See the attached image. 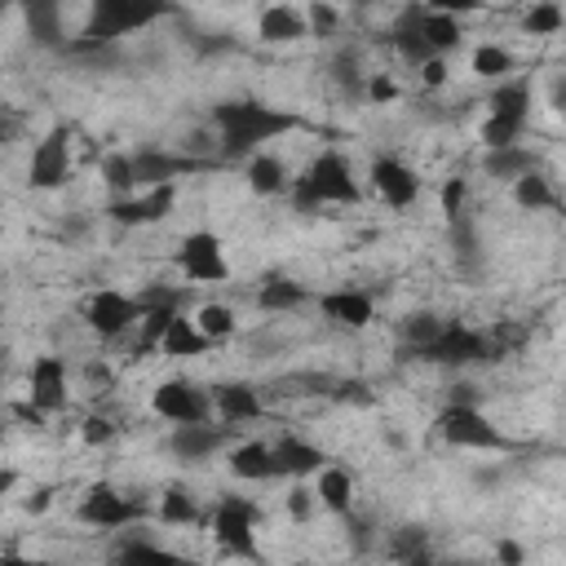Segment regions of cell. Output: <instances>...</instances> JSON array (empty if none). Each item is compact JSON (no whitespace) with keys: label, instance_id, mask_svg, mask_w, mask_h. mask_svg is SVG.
<instances>
[{"label":"cell","instance_id":"cell-40","mask_svg":"<svg viewBox=\"0 0 566 566\" xmlns=\"http://www.w3.org/2000/svg\"><path fill=\"white\" fill-rule=\"evenodd\" d=\"M389 553H394L398 562H424V557H429L424 531H420V526H402V535L389 544Z\"/></svg>","mask_w":566,"mask_h":566},{"label":"cell","instance_id":"cell-23","mask_svg":"<svg viewBox=\"0 0 566 566\" xmlns=\"http://www.w3.org/2000/svg\"><path fill=\"white\" fill-rule=\"evenodd\" d=\"M243 181L256 199H283L292 190V168L270 150H252L243 159Z\"/></svg>","mask_w":566,"mask_h":566},{"label":"cell","instance_id":"cell-49","mask_svg":"<svg viewBox=\"0 0 566 566\" xmlns=\"http://www.w3.org/2000/svg\"><path fill=\"white\" fill-rule=\"evenodd\" d=\"M49 504H53V486H40V491L27 500V509H31V513H44Z\"/></svg>","mask_w":566,"mask_h":566},{"label":"cell","instance_id":"cell-52","mask_svg":"<svg viewBox=\"0 0 566 566\" xmlns=\"http://www.w3.org/2000/svg\"><path fill=\"white\" fill-rule=\"evenodd\" d=\"M18 4H22V0H0V18H4L9 9H18Z\"/></svg>","mask_w":566,"mask_h":566},{"label":"cell","instance_id":"cell-26","mask_svg":"<svg viewBox=\"0 0 566 566\" xmlns=\"http://www.w3.org/2000/svg\"><path fill=\"white\" fill-rule=\"evenodd\" d=\"M155 349L168 354V358H195V354L208 349V340H203V332L195 327V318L177 310V314L164 323V332L155 336Z\"/></svg>","mask_w":566,"mask_h":566},{"label":"cell","instance_id":"cell-10","mask_svg":"<svg viewBox=\"0 0 566 566\" xmlns=\"http://www.w3.org/2000/svg\"><path fill=\"white\" fill-rule=\"evenodd\" d=\"M172 208H177V181H159V186H137L128 195H115L106 203V217L133 230V226H159Z\"/></svg>","mask_w":566,"mask_h":566},{"label":"cell","instance_id":"cell-27","mask_svg":"<svg viewBox=\"0 0 566 566\" xmlns=\"http://www.w3.org/2000/svg\"><path fill=\"white\" fill-rule=\"evenodd\" d=\"M226 464L239 482H270L274 478V460H270V442H234L226 451Z\"/></svg>","mask_w":566,"mask_h":566},{"label":"cell","instance_id":"cell-41","mask_svg":"<svg viewBox=\"0 0 566 566\" xmlns=\"http://www.w3.org/2000/svg\"><path fill=\"white\" fill-rule=\"evenodd\" d=\"M438 327H442V314H411V318H407V327H402L407 349L416 354V349H420V345H424V340H429Z\"/></svg>","mask_w":566,"mask_h":566},{"label":"cell","instance_id":"cell-43","mask_svg":"<svg viewBox=\"0 0 566 566\" xmlns=\"http://www.w3.org/2000/svg\"><path fill=\"white\" fill-rule=\"evenodd\" d=\"M438 203H442V217H455L460 208H469V181L464 177H447L442 190H438Z\"/></svg>","mask_w":566,"mask_h":566},{"label":"cell","instance_id":"cell-50","mask_svg":"<svg viewBox=\"0 0 566 566\" xmlns=\"http://www.w3.org/2000/svg\"><path fill=\"white\" fill-rule=\"evenodd\" d=\"M18 486V469H0V495H9Z\"/></svg>","mask_w":566,"mask_h":566},{"label":"cell","instance_id":"cell-34","mask_svg":"<svg viewBox=\"0 0 566 566\" xmlns=\"http://www.w3.org/2000/svg\"><path fill=\"white\" fill-rule=\"evenodd\" d=\"M469 71L478 75V80H504L509 71H513V53L504 49V44H495V40H482V44H473V53H469Z\"/></svg>","mask_w":566,"mask_h":566},{"label":"cell","instance_id":"cell-24","mask_svg":"<svg viewBox=\"0 0 566 566\" xmlns=\"http://www.w3.org/2000/svg\"><path fill=\"white\" fill-rule=\"evenodd\" d=\"M22 22L27 35L40 49H66V18H62V0H22Z\"/></svg>","mask_w":566,"mask_h":566},{"label":"cell","instance_id":"cell-21","mask_svg":"<svg viewBox=\"0 0 566 566\" xmlns=\"http://www.w3.org/2000/svg\"><path fill=\"white\" fill-rule=\"evenodd\" d=\"M314 500H318V509H327V513H336V517H349L354 513V500H358V478L345 469V464H318L314 473Z\"/></svg>","mask_w":566,"mask_h":566},{"label":"cell","instance_id":"cell-9","mask_svg":"<svg viewBox=\"0 0 566 566\" xmlns=\"http://www.w3.org/2000/svg\"><path fill=\"white\" fill-rule=\"evenodd\" d=\"M75 513H80V522L93 526V531H128V526H137V522L146 517V504L133 500V495H124V491L111 486V482H93V486L84 491V500H80Z\"/></svg>","mask_w":566,"mask_h":566},{"label":"cell","instance_id":"cell-7","mask_svg":"<svg viewBox=\"0 0 566 566\" xmlns=\"http://www.w3.org/2000/svg\"><path fill=\"white\" fill-rule=\"evenodd\" d=\"M208 526H212V539H217L226 553L256 557V526H261V509H256V500H248V495H230V491L217 495Z\"/></svg>","mask_w":566,"mask_h":566},{"label":"cell","instance_id":"cell-37","mask_svg":"<svg viewBox=\"0 0 566 566\" xmlns=\"http://www.w3.org/2000/svg\"><path fill=\"white\" fill-rule=\"evenodd\" d=\"M332 80L340 84V93H363V80H367V71H363V62H358V53L354 49H345V53H336V62H332Z\"/></svg>","mask_w":566,"mask_h":566},{"label":"cell","instance_id":"cell-53","mask_svg":"<svg viewBox=\"0 0 566 566\" xmlns=\"http://www.w3.org/2000/svg\"><path fill=\"white\" fill-rule=\"evenodd\" d=\"M354 4H380V0H354Z\"/></svg>","mask_w":566,"mask_h":566},{"label":"cell","instance_id":"cell-16","mask_svg":"<svg viewBox=\"0 0 566 566\" xmlns=\"http://www.w3.org/2000/svg\"><path fill=\"white\" fill-rule=\"evenodd\" d=\"M424 18H429V9H424L420 0H407V4L394 13V22H389V49H394L407 66H420L424 57H438V53L429 49V40H424Z\"/></svg>","mask_w":566,"mask_h":566},{"label":"cell","instance_id":"cell-30","mask_svg":"<svg viewBox=\"0 0 566 566\" xmlns=\"http://www.w3.org/2000/svg\"><path fill=\"white\" fill-rule=\"evenodd\" d=\"M513 203L522 212H548L557 203V190H553V177H544L539 168H526L522 177H513Z\"/></svg>","mask_w":566,"mask_h":566},{"label":"cell","instance_id":"cell-39","mask_svg":"<svg viewBox=\"0 0 566 566\" xmlns=\"http://www.w3.org/2000/svg\"><path fill=\"white\" fill-rule=\"evenodd\" d=\"M363 97H367L371 106H389V102L402 97V88H398V80H394L389 71H367V80H363Z\"/></svg>","mask_w":566,"mask_h":566},{"label":"cell","instance_id":"cell-14","mask_svg":"<svg viewBox=\"0 0 566 566\" xmlns=\"http://www.w3.org/2000/svg\"><path fill=\"white\" fill-rule=\"evenodd\" d=\"M27 402L40 416H53L71 402V380H66V358L62 354H35L27 367Z\"/></svg>","mask_w":566,"mask_h":566},{"label":"cell","instance_id":"cell-19","mask_svg":"<svg viewBox=\"0 0 566 566\" xmlns=\"http://www.w3.org/2000/svg\"><path fill=\"white\" fill-rule=\"evenodd\" d=\"M208 398H212V416L221 424H252V420L265 416V398L248 380H221V385L208 389Z\"/></svg>","mask_w":566,"mask_h":566},{"label":"cell","instance_id":"cell-51","mask_svg":"<svg viewBox=\"0 0 566 566\" xmlns=\"http://www.w3.org/2000/svg\"><path fill=\"white\" fill-rule=\"evenodd\" d=\"M13 133H18V119H0V146H9Z\"/></svg>","mask_w":566,"mask_h":566},{"label":"cell","instance_id":"cell-38","mask_svg":"<svg viewBox=\"0 0 566 566\" xmlns=\"http://www.w3.org/2000/svg\"><path fill=\"white\" fill-rule=\"evenodd\" d=\"M102 181H106V190H115V195L137 190V186H133V159H128V150H115V155L102 159Z\"/></svg>","mask_w":566,"mask_h":566},{"label":"cell","instance_id":"cell-12","mask_svg":"<svg viewBox=\"0 0 566 566\" xmlns=\"http://www.w3.org/2000/svg\"><path fill=\"white\" fill-rule=\"evenodd\" d=\"M27 181H31L35 190H57V186L71 181V128H66V124H53V128L31 146Z\"/></svg>","mask_w":566,"mask_h":566},{"label":"cell","instance_id":"cell-45","mask_svg":"<svg viewBox=\"0 0 566 566\" xmlns=\"http://www.w3.org/2000/svg\"><path fill=\"white\" fill-rule=\"evenodd\" d=\"M80 438H84L88 447H106V442H115V420H106V416H84Z\"/></svg>","mask_w":566,"mask_h":566},{"label":"cell","instance_id":"cell-29","mask_svg":"<svg viewBox=\"0 0 566 566\" xmlns=\"http://www.w3.org/2000/svg\"><path fill=\"white\" fill-rule=\"evenodd\" d=\"M305 301H310V287L296 283V279H287V274H270V279L256 287V305H261L265 314H287V310H296V305H305Z\"/></svg>","mask_w":566,"mask_h":566},{"label":"cell","instance_id":"cell-44","mask_svg":"<svg viewBox=\"0 0 566 566\" xmlns=\"http://www.w3.org/2000/svg\"><path fill=\"white\" fill-rule=\"evenodd\" d=\"M305 27H310L314 35H332V31L340 27V13H336V4H327V0H314V4H310V13H305Z\"/></svg>","mask_w":566,"mask_h":566},{"label":"cell","instance_id":"cell-20","mask_svg":"<svg viewBox=\"0 0 566 566\" xmlns=\"http://www.w3.org/2000/svg\"><path fill=\"white\" fill-rule=\"evenodd\" d=\"M226 429H230V424H212V416H208V420H190V424H172L168 447H172L177 460L203 464V460H212V455L226 447Z\"/></svg>","mask_w":566,"mask_h":566},{"label":"cell","instance_id":"cell-2","mask_svg":"<svg viewBox=\"0 0 566 566\" xmlns=\"http://www.w3.org/2000/svg\"><path fill=\"white\" fill-rule=\"evenodd\" d=\"M177 13V0H88V18L80 40H66L71 53H102L106 44L146 31Z\"/></svg>","mask_w":566,"mask_h":566},{"label":"cell","instance_id":"cell-15","mask_svg":"<svg viewBox=\"0 0 566 566\" xmlns=\"http://www.w3.org/2000/svg\"><path fill=\"white\" fill-rule=\"evenodd\" d=\"M367 181H371L376 199L389 208H411L420 199V172L398 155H376L367 168Z\"/></svg>","mask_w":566,"mask_h":566},{"label":"cell","instance_id":"cell-5","mask_svg":"<svg viewBox=\"0 0 566 566\" xmlns=\"http://www.w3.org/2000/svg\"><path fill=\"white\" fill-rule=\"evenodd\" d=\"M438 433L447 447H460V451H509L513 447V438L500 424H491L478 402H447L438 411Z\"/></svg>","mask_w":566,"mask_h":566},{"label":"cell","instance_id":"cell-31","mask_svg":"<svg viewBox=\"0 0 566 566\" xmlns=\"http://www.w3.org/2000/svg\"><path fill=\"white\" fill-rule=\"evenodd\" d=\"M190 318H195V327L203 332L208 345L230 340V336L239 332V314H234V305H226V301H203V305H195Z\"/></svg>","mask_w":566,"mask_h":566},{"label":"cell","instance_id":"cell-17","mask_svg":"<svg viewBox=\"0 0 566 566\" xmlns=\"http://www.w3.org/2000/svg\"><path fill=\"white\" fill-rule=\"evenodd\" d=\"M128 159H133V186L181 181V172L199 168V159H195V155L172 150V146H142V150H128Z\"/></svg>","mask_w":566,"mask_h":566},{"label":"cell","instance_id":"cell-35","mask_svg":"<svg viewBox=\"0 0 566 566\" xmlns=\"http://www.w3.org/2000/svg\"><path fill=\"white\" fill-rule=\"evenodd\" d=\"M424 40H429V49H433L438 57H447V53H455V49L464 44V27H460V18L429 9V18H424Z\"/></svg>","mask_w":566,"mask_h":566},{"label":"cell","instance_id":"cell-32","mask_svg":"<svg viewBox=\"0 0 566 566\" xmlns=\"http://www.w3.org/2000/svg\"><path fill=\"white\" fill-rule=\"evenodd\" d=\"M482 168H486V177H500V181H513V177H522L526 168H535V155H531V146H522V142H513V146H495V150H486V159H482Z\"/></svg>","mask_w":566,"mask_h":566},{"label":"cell","instance_id":"cell-28","mask_svg":"<svg viewBox=\"0 0 566 566\" xmlns=\"http://www.w3.org/2000/svg\"><path fill=\"white\" fill-rule=\"evenodd\" d=\"M447 226H451V252H455L460 274H478L482 270V239H478V226H473L469 208H460L455 217H447Z\"/></svg>","mask_w":566,"mask_h":566},{"label":"cell","instance_id":"cell-8","mask_svg":"<svg viewBox=\"0 0 566 566\" xmlns=\"http://www.w3.org/2000/svg\"><path fill=\"white\" fill-rule=\"evenodd\" d=\"M177 274L186 283H226L230 279V256L217 230H190L177 243Z\"/></svg>","mask_w":566,"mask_h":566},{"label":"cell","instance_id":"cell-3","mask_svg":"<svg viewBox=\"0 0 566 566\" xmlns=\"http://www.w3.org/2000/svg\"><path fill=\"white\" fill-rule=\"evenodd\" d=\"M287 199L296 203V212H318L327 203H358L363 199V186L354 177V164L340 155V150H318L301 177H292V190Z\"/></svg>","mask_w":566,"mask_h":566},{"label":"cell","instance_id":"cell-47","mask_svg":"<svg viewBox=\"0 0 566 566\" xmlns=\"http://www.w3.org/2000/svg\"><path fill=\"white\" fill-rule=\"evenodd\" d=\"M416 71H420V84H424V88H442L447 75H451V71H447V57H424Z\"/></svg>","mask_w":566,"mask_h":566},{"label":"cell","instance_id":"cell-11","mask_svg":"<svg viewBox=\"0 0 566 566\" xmlns=\"http://www.w3.org/2000/svg\"><path fill=\"white\" fill-rule=\"evenodd\" d=\"M84 323H88L93 336H102V340H119V336H128V332L142 323V305H137L133 292L102 287V292L88 296V305H84Z\"/></svg>","mask_w":566,"mask_h":566},{"label":"cell","instance_id":"cell-18","mask_svg":"<svg viewBox=\"0 0 566 566\" xmlns=\"http://www.w3.org/2000/svg\"><path fill=\"white\" fill-rule=\"evenodd\" d=\"M318 314H323L332 327L358 332V327H367V323L376 318V301H371L363 287L345 283V287H327V292H318Z\"/></svg>","mask_w":566,"mask_h":566},{"label":"cell","instance_id":"cell-1","mask_svg":"<svg viewBox=\"0 0 566 566\" xmlns=\"http://www.w3.org/2000/svg\"><path fill=\"white\" fill-rule=\"evenodd\" d=\"M208 124H212V133H217L212 146L221 150V159H248V155L261 150L265 142H274V137H283V133L296 128V119H292L287 111L265 106V102H256V97L217 102V106L208 111Z\"/></svg>","mask_w":566,"mask_h":566},{"label":"cell","instance_id":"cell-42","mask_svg":"<svg viewBox=\"0 0 566 566\" xmlns=\"http://www.w3.org/2000/svg\"><path fill=\"white\" fill-rule=\"evenodd\" d=\"M283 504H287V517H292V522H310V517L318 513V500H314V491H310L301 478H296V486L283 495Z\"/></svg>","mask_w":566,"mask_h":566},{"label":"cell","instance_id":"cell-54","mask_svg":"<svg viewBox=\"0 0 566 566\" xmlns=\"http://www.w3.org/2000/svg\"><path fill=\"white\" fill-rule=\"evenodd\" d=\"M0 363H4V349H0Z\"/></svg>","mask_w":566,"mask_h":566},{"label":"cell","instance_id":"cell-25","mask_svg":"<svg viewBox=\"0 0 566 566\" xmlns=\"http://www.w3.org/2000/svg\"><path fill=\"white\" fill-rule=\"evenodd\" d=\"M256 35H261L265 44H296V40L310 35V27H305V13H301L296 4L274 0V4H265V9L256 13Z\"/></svg>","mask_w":566,"mask_h":566},{"label":"cell","instance_id":"cell-4","mask_svg":"<svg viewBox=\"0 0 566 566\" xmlns=\"http://www.w3.org/2000/svg\"><path fill=\"white\" fill-rule=\"evenodd\" d=\"M526 128H531V84L526 80H513V75L495 80V88L486 97V119L478 128L482 146L486 150L513 146V142L526 137Z\"/></svg>","mask_w":566,"mask_h":566},{"label":"cell","instance_id":"cell-6","mask_svg":"<svg viewBox=\"0 0 566 566\" xmlns=\"http://www.w3.org/2000/svg\"><path fill=\"white\" fill-rule=\"evenodd\" d=\"M416 358L438 363V367H469V363L491 358V340H486L482 327H469L460 318H442V327L416 349Z\"/></svg>","mask_w":566,"mask_h":566},{"label":"cell","instance_id":"cell-33","mask_svg":"<svg viewBox=\"0 0 566 566\" xmlns=\"http://www.w3.org/2000/svg\"><path fill=\"white\" fill-rule=\"evenodd\" d=\"M159 522H164V526H190V522H199V500H195V491L181 486V482L164 486V495H159Z\"/></svg>","mask_w":566,"mask_h":566},{"label":"cell","instance_id":"cell-13","mask_svg":"<svg viewBox=\"0 0 566 566\" xmlns=\"http://www.w3.org/2000/svg\"><path fill=\"white\" fill-rule=\"evenodd\" d=\"M150 411L168 424H190V420H208L212 416V398L203 385L177 376V380H159L150 394Z\"/></svg>","mask_w":566,"mask_h":566},{"label":"cell","instance_id":"cell-46","mask_svg":"<svg viewBox=\"0 0 566 566\" xmlns=\"http://www.w3.org/2000/svg\"><path fill=\"white\" fill-rule=\"evenodd\" d=\"M424 9H433V13H451V18H469V13H478L486 0H420Z\"/></svg>","mask_w":566,"mask_h":566},{"label":"cell","instance_id":"cell-22","mask_svg":"<svg viewBox=\"0 0 566 566\" xmlns=\"http://www.w3.org/2000/svg\"><path fill=\"white\" fill-rule=\"evenodd\" d=\"M270 460H274V478H310L327 455H323V447L314 442V438H305V433H283L279 442H270Z\"/></svg>","mask_w":566,"mask_h":566},{"label":"cell","instance_id":"cell-36","mask_svg":"<svg viewBox=\"0 0 566 566\" xmlns=\"http://www.w3.org/2000/svg\"><path fill=\"white\" fill-rule=\"evenodd\" d=\"M526 18H522V31L526 35H557L566 27V9L557 0H526Z\"/></svg>","mask_w":566,"mask_h":566},{"label":"cell","instance_id":"cell-48","mask_svg":"<svg viewBox=\"0 0 566 566\" xmlns=\"http://www.w3.org/2000/svg\"><path fill=\"white\" fill-rule=\"evenodd\" d=\"M495 557H500L504 566H522V562H526L522 544H513V539H495Z\"/></svg>","mask_w":566,"mask_h":566}]
</instances>
